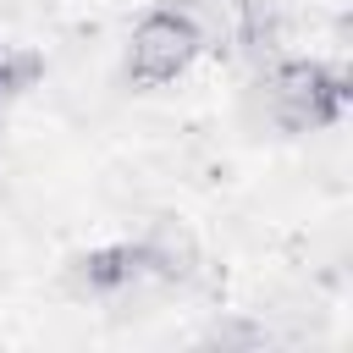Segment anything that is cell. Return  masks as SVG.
I'll list each match as a JSON object with an SVG mask.
<instances>
[{
    "label": "cell",
    "mask_w": 353,
    "mask_h": 353,
    "mask_svg": "<svg viewBox=\"0 0 353 353\" xmlns=\"http://www.w3.org/2000/svg\"><path fill=\"white\" fill-rule=\"evenodd\" d=\"M248 110L270 132H331L347 110V66L292 50L265 72H248Z\"/></svg>",
    "instance_id": "obj_1"
},
{
    "label": "cell",
    "mask_w": 353,
    "mask_h": 353,
    "mask_svg": "<svg viewBox=\"0 0 353 353\" xmlns=\"http://www.w3.org/2000/svg\"><path fill=\"white\" fill-rule=\"evenodd\" d=\"M165 6L188 22L199 55H232V44L248 22V0H165Z\"/></svg>",
    "instance_id": "obj_3"
},
{
    "label": "cell",
    "mask_w": 353,
    "mask_h": 353,
    "mask_svg": "<svg viewBox=\"0 0 353 353\" xmlns=\"http://www.w3.org/2000/svg\"><path fill=\"white\" fill-rule=\"evenodd\" d=\"M199 61V44L188 33V22L160 0L149 6L132 33H127V50H121V66H127V83L132 88H165L176 77H188V66Z\"/></svg>",
    "instance_id": "obj_2"
},
{
    "label": "cell",
    "mask_w": 353,
    "mask_h": 353,
    "mask_svg": "<svg viewBox=\"0 0 353 353\" xmlns=\"http://www.w3.org/2000/svg\"><path fill=\"white\" fill-rule=\"evenodd\" d=\"M44 77V55L28 50V44H0V105H11L17 94L39 88Z\"/></svg>",
    "instance_id": "obj_4"
}]
</instances>
